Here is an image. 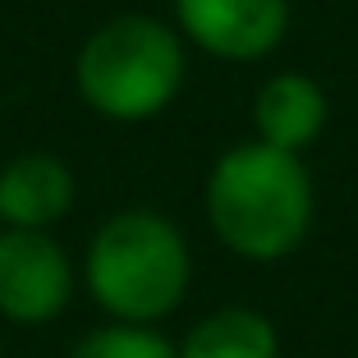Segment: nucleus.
Wrapping results in <instances>:
<instances>
[{
  "mask_svg": "<svg viewBox=\"0 0 358 358\" xmlns=\"http://www.w3.org/2000/svg\"><path fill=\"white\" fill-rule=\"evenodd\" d=\"M207 221L230 253L248 262H280L313 225V179L294 152L271 143H239L207 175Z\"/></svg>",
  "mask_w": 358,
  "mask_h": 358,
  "instance_id": "obj_1",
  "label": "nucleus"
},
{
  "mask_svg": "<svg viewBox=\"0 0 358 358\" xmlns=\"http://www.w3.org/2000/svg\"><path fill=\"white\" fill-rule=\"evenodd\" d=\"M189 243L157 211H120L87 243V289L129 327L170 317L189 289Z\"/></svg>",
  "mask_w": 358,
  "mask_h": 358,
  "instance_id": "obj_2",
  "label": "nucleus"
},
{
  "mask_svg": "<svg viewBox=\"0 0 358 358\" xmlns=\"http://www.w3.org/2000/svg\"><path fill=\"white\" fill-rule=\"evenodd\" d=\"M179 32L148 14H124L92 32L78 51V92L96 115L138 124L161 115L184 87Z\"/></svg>",
  "mask_w": 358,
  "mask_h": 358,
  "instance_id": "obj_3",
  "label": "nucleus"
},
{
  "mask_svg": "<svg viewBox=\"0 0 358 358\" xmlns=\"http://www.w3.org/2000/svg\"><path fill=\"white\" fill-rule=\"evenodd\" d=\"M74 271L64 248L46 230L0 234V317L19 327H42L69 303Z\"/></svg>",
  "mask_w": 358,
  "mask_h": 358,
  "instance_id": "obj_4",
  "label": "nucleus"
},
{
  "mask_svg": "<svg viewBox=\"0 0 358 358\" xmlns=\"http://www.w3.org/2000/svg\"><path fill=\"white\" fill-rule=\"evenodd\" d=\"M175 19L216 60H262L289 28V0H175Z\"/></svg>",
  "mask_w": 358,
  "mask_h": 358,
  "instance_id": "obj_5",
  "label": "nucleus"
},
{
  "mask_svg": "<svg viewBox=\"0 0 358 358\" xmlns=\"http://www.w3.org/2000/svg\"><path fill=\"white\" fill-rule=\"evenodd\" d=\"M74 207V175L60 157L28 152L0 170V221L10 230H51Z\"/></svg>",
  "mask_w": 358,
  "mask_h": 358,
  "instance_id": "obj_6",
  "label": "nucleus"
},
{
  "mask_svg": "<svg viewBox=\"0 0 358 358\" xmlns=\"http://www.w3.org/2000/svg\"><path fill=\"white\" fill-rule=\"evenodd\" d=\"M253 124L262 143L299 157L327 129V92L308 74H275L262 83L253 101Z\"/></svg>",
  "mask_w": 358,
  "mask_h": 358,
  "instance_id": "obj_7",
  "label": "nucleus"
},
{
  "mask_svg": "<svg viewBox=\"0 0 358 358\" xmlns=\"http://www.w3.org/2000/svg\"><path fill=\"white\" fill-rule=\"evenodd\" d=\"M280 336L253 308H221L184 336L179 358H275Z\"/></svg>",
  "mask_w": 358,
  "mask_h": 358,
  "instance_id": "obj_8",
  "label": "nucleus"
},
{
  "mask_svg": "<svg viewBox=\"0 0 358 358\" xmlns=\"http://www.w3.org/2000/svg\"><path fill=\"white\" fill-rule=\"evenodd\" d=\"M69 358H179V349L157 331L124 322V327H101L92 336H83L69 349Z\"/></svg>",
  "mask_w": 358,
  "mask_h": 358,
  "instance_id": "obj_9",
  "label": "nucleus"
}]
</instances>
